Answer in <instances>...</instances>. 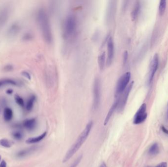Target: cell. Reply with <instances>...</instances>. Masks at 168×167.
Here are the masks:
<instances>
[{"label":"cell","mask_w":168,"mask_h":167,"mask_svg":"<svg viewBox=\"0 0 168 167\" xmlns=\"http://www.w3.org/2000/svg\"><path fill=\"white\" fill-rule=\"evenodd\" d=\"M92 126H93L92 121H90L87 124L84 130L79 135L76 141L71 146L70 149L68 150L65 154L63 160V163L68 161L75 154L77 151L79 150L80 148L83 145V144L85 142L86 139L89 137Z\"/></svg>","instance_id":"1"},{"label":"cell","mask_w":168,"mask_h":167,"mask_svg":"<svg viewBox=\"0 0 168 167\" xmlns=\"http://www.w3.org/2000/svg\"><path fill=\"white\" fill-rule=\"evenodd\" d=\"M36 19L43 38L46 43L50 44L52 42V33L49 18L44 9L38 11Z\"/></svg>","instance_id":"2"},{"label":"cell","mask_w":168,"mask_h":167,"mask_svg":"<svg viewBox=\"0 0 168 167\" xmlns=\"http://www.w3.org/2000/svg\"><path fill=\"white\" fill-rule=\"evenodd\" d=\"M77 27L76 17L73 15H68L64 20L63 32L64 37L68 38L74 34Z\"/></svg>","instance_id":"3"},{"label":"cell","mask_w":168,"mask_h":167,"mask_svg":"<svg viewBox=\"0 0 168 167\" xmlns=\"http://www.w3.org/2000/svg\"><path fill=\"white\" fill-rule=\"evenodd\" d=\"M131 78V73L126 72L120 77L116 85L115 90V97H118L124 91L129 85Z\"/></svg>","instance_id":"4"},{"label":"cell","mask_w":168,"mask_h":167,"mask_svg":"<svg viewBox=\"0 0 168 167\" xmlns=\"http://www.w3.org/2000/svg\"><path fill=\"white\" fill-rule=\"evenodd\" d=\"M133 84H134V81H132L128 85L124 91L119 96L116 97V99L118 100V108L117 109L118 112H121L124 109L126 103H127L128 97L131 91L132 90Z\"/></svg>","instance_id":"5"},{"label":"cell","mask_w":168,"mask_h":167,"mask_svg":"<svg viewBox=\"0 0 168 167\" xmlns=\"http://www.w3.org/2000/svg\"><path fill=\"white\" fill-rule=\"evenodd\" d=\"M93 109L96 110L99 108L101 100V83L98 78H96L93 83Z\"/></svg>","instance_id":"6"},{"label":"cell","mask_w":168,"mask_h":167,"mask_svg":"<svg viewBox=\"0 0 168 167\" xmlns=\"http://www.w3.org/2000/svg\"><path fill=\"white\" fill-rule=\"evenodd\" d=\"M147 116V105L146 103H143L135 114L133 119V124H141L146 121Z\"/></svg>","instance_id":"7"},{"label":"cell","mask_w":168,"mask_h":167,"mask_svg":"<svg viewBox=\"0 0 168 167\" xmlns=\"http://www.w3.org/2000/svg\"><path fill=\"white\" fill-rule=\"evenodd\" d=\"M107 57L106 59V65L111 66L113 61L114 55V46L113 39L112 36H109L107 41Z\"/></svg>","instance_id":"8"},{"label":"cell","mask_w":168,"mask_h":167,"mask_svg":"<svg viewBox=\"0 0 168 167\" xmlns=\"http://www.w3.org/2000/svg\"><path fill=\"white\" fill-rule=\"evenodd\" d=\"M159 65V56L157 53H155L152 59L150 64L149 72L148 77V84H149L152 83L154 78V74L157 70Z\"/></svg>","instance_id":"9"},{"label":"cell","mask_w":168,"mask_h":167,"mask_svg":"<svg viewBox=\"0 0 168 167\" xmlns=\"http://www.w3.org/2000/svg\"><path fill=\"white\" fill-rule=\"evenodd\" d=\"M117 2L115 1L109 2L106 14V21L107 24H110L114 17L117 9Z\"/></svg>","instance_id":"10"},{"label":"cell","mask_w":168,"mask_h":167,"mask_svg":"<svg viewBox=\"0 0 168 167\" xmlns=\"http://www.w3.org/2000/svg\"><path fill=\"white\" fill-rule=\"evenodd\" d=\"M9 15V9L8 7L3 6L0 8V28L7 23Z\"/></svg>","instance_id":"11"},{"label":"cell","mask_w":168,"mask_h":167,"mask_svg":"<svg viewBox=\"0 0 168 167\" xmlns=\"http://www.w3.org/2000/svg\"><path fill=\"white\" fill-rule=\"evenodd\" d=\"M37 122L35 118L25 120L23 123V125L26 129L29 131L34 130L36 128Z\"/></svg>","instance_id":"12"},{"label":"cell","mask_w":168,"mask_h":167,"mask_svg":"<svg viewBox=\"0 0 168 167\" xmlns=\"http://www.w3.org/2000/svg\"><path fill=\"white\" fill-rule=\"evenodd\" d=\"M118 100L116 99L115 101L114 102L113 104L112 105V106L111 107V108L109 110L108 113L107 115L106 118H105V121H104V125H107L108 124L109 122L110 121L111 117H112V115H113L114 113L117 110V108H118Z\"/></svg>","instance_id":"13"},{"label":"cell","mask_w":168,"mask_h":167,"mask_svg":"<svg viewBox=\"0 0 168 167\" xmlns=\"http://www.w3.org/2000/svg\"><path fill=\"white\" fill-rule=\"evenodd\" d=\"M20 26L18 23H14L9 27L7 31V34L10 36H15L20 31Z\"/></svg>","instance_id":"14"},{"label":"cell","mask_w":168,"mask_h":167,"mask_svg":"<svg viewBox=\"0 0 168 167\" xmlns=\"http://www.w3.org/2000/svg\"><path fill=\"white\" fill-rule=\"evenodd\" d=\"M98 64L99 69L102 71L105 68V64H106V53H105V52H101L98 56Z\"/></svg>","instance_id":"15"},{"label":"cell","mask_w":168,"mask_h":167,"mask_svg":"<svg viewBox=\"0 0 168 167\" xmlns=\"http://www.w3.org/2000/svg\"><path fill=\"white\" fill-rule=\"evenodd\" d=\"M47 132H43V133L40 135L39 136L35 137H32V138H28L26 140V143L27 144H35V143H39L40 141H41L46 136Z\"/></svg>","instance_id":"16"},{"label":"cell","mask_w":168,"mask_h":167,"mask_svg":"<svg viewBox=\"0 0 168 167\" xmlns=\"http://www.w3.org/2000/svg\"><path fill=\"white\" fill-rule=\"evenodd\" d=\"M37 148H38V147L37 146L32 147L28 149H25L22 151H20L17 153V156L18 157H24L32 153V152H34V151H36Z\"/></svg>","instance_id":"17"},{"label":"cell","mask_w":168,"mask_h":167,"mask_svg":"<svg viewBox=\"0 0 168 167\" xmlns=\"http://www.w3.org/2000/svg\"><path fill=\"white\" fill-rule=\"evenodd\" d=\"M160 151V149L158 143H155L152 144L148 150V153L150 156H154L157 155Z\"/></svg>","instance_id":"18"},{"label":"cell","mask_w":168,"mask_h":167,"mask_svg":"<svg viewBox=\"0 0 168 167\" xmlns=\"http://www.w3.org/2000/svg\"><path fill=\"white\" fill-rule=\"evenodd\" d=\"M140 10V5L139 2H137L135 5L133 11L131 12V18L132 20H135L137 17L138 16Z\"/></svg>","instance_id":"19"},{"label":"cell","mask_w":168,"mask_h":167,"mask_svg":"<svg viewBox=\"0 0 168 167\" xmlns=\"http://www.w3.org/2000/svg\"><path fill=\"white\" fill-rule=\"evenodd\" d=\"M12 117H13L12 110L11 108H5L4 112V118L5 121L9 122L12 119Z\"/></svg>","instance_id":"20"},{"label":"cell","mask_w":168,"mask_h":167,"mask_svg":"<svg viewBox=\"0 0 168 167\" xmlns=\"http://www.w3.org/2000/svg\"><path fill=\"white\" fill-rule=\"evenodd\" d=\"M7 85H18V84L16 81L13 79H4L0 80V87L5 86Z\"/></svg>","instance_id":"21"},{"label":"cell","mask_w":168,"mask_h":167,"mask_svg":"<svg viewBox=\"0 0 168 167\" xmlns=\"http://www.w3.org/2000/svg\"><path fill=\"white\" fill-rule=\"evenodd\" d=\"M35 101V96H32L29 99L26 105V109L28 111H30L33 109L34 107V102Z\"/></svg>","instance_id":"22"},{"label":"cell","mask_w":168,"mask_h":167,"mask_svg":"<svg viewBox=\"0 0 168 167\" xmlns=\"http://www.w3.org/2000/svg\"><path fill=\"white\" fill-rule=\"evenodd\" d=\"M167 2L166 1H161L159 6V12L160 15H163L166 10Z\"/></svg>","instance_id":"23"},{"label":"cell","mask_w":168,"mask_h":167,"mask_svg":"<svg viewBox=\"0 0 168 167\" xmlns=\"http://www.w3.org/2000/svg\"><path fill=\"white\" fill-rule=\"evenodd\" d=\"M0 145L2 147L9 148L12 147L11 142L6 139H2L0 140Z\"/></svg>","instance_id":"24"},{"label":"cell","mask_w":168,"mask_h":167,"mask_svg":"<svg viewBox=\"0 0 168 167\" xmlns=\"http://www.w3.org/2000/svg\"><path fill=\"white\" fill-rule=\"evenodd\" d=\"M12 136L15 139L20 140L22 139L23 135L21 131H16L12 133Z\"/></svg>","instance_id":"25"},{"label":"cell","mask_w":168,"mask_h":167,"mask_svg":"<svg viewBox=\"0 0 168 167\" xmlns=\"http://www.w3.org/2000/svg\"><path fill=\"white\" fill-rule=\"evenodd\" d=\"M15 100L16 102L17 103L19 106L22 107L24 106V100H23L22 98H21L18 96H16L15 97Z\"/></svg>","instance_id":"26"},{"label":"cell","mask_w":168,"mask_h":167,"mask_svg":"<svg viewBox=\"0 0 168 167\" xmlns=\"http://www.w3.org/2000/svg\"><path fill=\"white\" fill-rule=\"evenodd\" d=\"M82 156H79L73 162L72 164L70 165V167H77V166L80 163L81 161L82 160Z\"/></svg>","instance_id":"27"},{"label":"cell","mask_w":168,"mask_h":167,"mask_svg":"<svg viewBox=\"0 0 168 167\" xmlns=\"http://www.w3.org/2000/svg\"><path fill=\"white\" fill-rule=\"evenodd\" d=\"M128 57V53L127 51H125L123 54V64L124 65H125L127 62V59Z\"/></svg>","instance_id":"28"},{"label":"cell","mask_w":168,"mask_h":167,"mask_svg":"<svg viewBox=\"0 0 168 167\" xmlns=\"http://www.w3.org/2000/svg\"><path fill=\"white\" fill-rule=\"evenodd\" d=\"M155 167H168V165H167V163L166 162H163L160 163V164H159L158 165H157L156 166H155Z\"/></svg>","instance_id":"29"},{"label":"cell","mask_w":168,"mask_h":167,"mask_svg":"<svg viewBox=\"0 0 168 167\" xmlns=\"http://www.w3.org/2000/svg\"><path fill=\"white\" fill-rule=\"evenodd\" d=\"M22 74L23 76H24L25 77H26V78H27L28 79H31V77H30V74L29 73L27 72H23L22 73Z\"/></svg>","instance_id":"30"},{"label":"cell","mask_w":168,"mask_h":167,"mask_svg":"<svg viewBox=\"0 0 168 167\" xmlns=\"http://www.w3.org/2000/svg\"><path fill=\"white\" fill-rule=\"evenodd\" d=\"M32 38V35H30V34H26V35H25L23 37L24 40H30Z\"/></svg>","instance_id":"31"},{"label":"cell","mask_w":168,"mask_h":167,"mask_svg":"<svg viewBox=\"0 0 168 167\" xmlns=\"http://www.w3.org/2000/svg\"><path fill=\"white\" fill-rule=\"evenodd\" d=\"M161 130L165 134H166L168 135V129H166V127H164V125H162L161 126Z\"/></svg>","instance_id":"32"},{"label":"cell","mask_w":168,"mask_h":167,"mask_svg":"<svg viewBox=\"0 0 168 167\" xmlns=\"http://www.w3.org/2000/svg\"><path fill=\"white\" fill-rule=\"evenodd\" d=\"M0 167H7V162L5 160H2L0 163Z\"/></svg>","instance_id":"33"},{"label":"cell","mask_w":168,"mask_h":167,"mask_svg":"<svg viewBox=\"0 0 168 167\" xmlns=\"http://www.w3.org/2000/svg\"><path fill=\"white\" fill-rule=\"evenodd\" d=\"M5 70L6 71H12V66H6L5 68Z\"/></svg>","instance_id":"34"},{"label":"cell","mask_w":168,"mask_h":167,"mask_svg":"<svg viewBox=\"0 0 168 167\" xmlns=\"http://www.w3.org/2000/svg\"><path fill=\"white\" fill-rule=\"evenodd\" d=\"M99 167H107V166L106 164L105 163L103 162Z\"/></svg>","instance_id":"35"},{"label":"cell","mask_w":168,"mask_h":167,"mask_svg":"<svg viewBox=\"0 0 168 167\" xmlns=\"http://www.w3.org/2000/svg\"><path fill=\"white\" fill-rule=\"evenodd\" d=\"M12 92H13V91H12V90H8L7 91V93L8 94H12Z\"/></svg>","instance_id":"36"},{"label":"cell","mask_w":168,"mask_h":167,"mask_svg":"<svg viewBox=\"0 0 168 167\" xmlns=\"http://www.w3.org/2000/svg\"><path fill=\"white\" fill-rule=\"evenodd\" d=\"M1 156H0V162H1Z\"/></svg>","instance_id":"37"},{"label":"cell","mask_w":168,"mask_h":167,"mask_svg":"<svg viewBox=\"0 0 168 167\" xmlns=\"http://www.w3.org/2000/svg\"></svg>","instance_id":"38"}]
</instances>
